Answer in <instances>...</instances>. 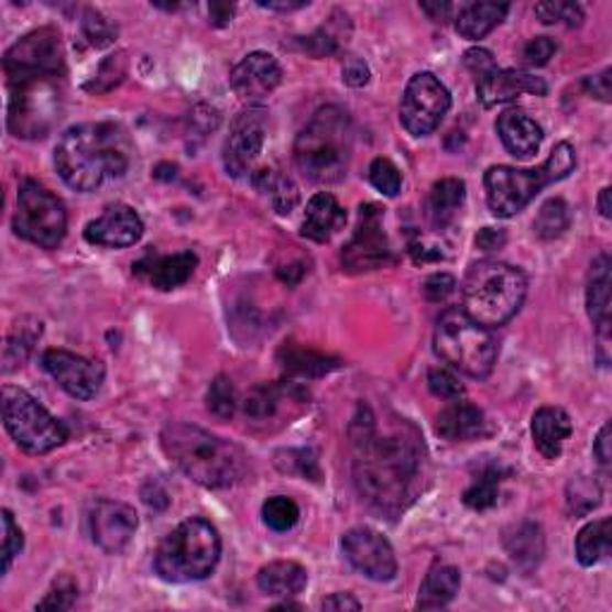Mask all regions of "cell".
I'll list each match as a JSON object with an SVG mask.
<instances>
[{
  "mask_svg": "<svg viewBox=\"0 0 612 612\" xmlns=\"http://www.w3.org/2000/svg\"><path fill=\"white\" fill-rule=\"evenodd\" d=\"M354 483L371 507L385 514L405 512L426 477L424 438L407 419L381 430L369 407H359L352 428Z\"/></svg>",
  "mask_w": 612,
  "mask_h": 612,
  "instance_id": "1",
  "label": "cell"
},
{
  "mask_svg": "<svg viewBox=\"0 0 612 612\" xmlns=\"http://www.w3.org/2000/svg\"><path fill=\"white\" fill-rule=\"evenodd\" d=\"M132 142L116 122H85L69 128L55 146V171L67 187L94 192L130 171Z\"/></svg>",
  "mask_w": 612,
  "mask_h": 612,
  "instance_id": "2",
  "label": "cell"
},
{
  "mask_svg": "<svg viewBox=\"0 0 612 612\" xmlns=\"http://www.w3.org/2000/svg\"><path fill=\"white\" fill-rule=\"evenodd\" d=\"M161 448L183 474L204 489H230L247 471V455L240 445L192 424L165 426Z\"/></svg>",
  "mask_w": 612,
  "mask_h": 612,
  "instance_id": "3",
  "label": "cell"
},
{
  "mask_svg": "<svg viewBox=\"0 0 612 612\" xmlns=\"http://www.w3.org/2000/svg\"><path fill=\"white\" fill-rule=\"evenodd\" d=\"M354 146L352 120L338 106H324L304 124L295 142L299 173L316 185H336L347 175Z\"/></svg>",
  "mask_w": 612,
  "mask_h": 612,
  "instance_id": "4",
  "label": "cell"
},
{
  "mask_svg": "<svg viewBox=\"0 0 612 612\" xmlns=\"http://www.w3.org/2000/svg\"><path fill=\"white\" fill-rule=\"evenodd\" d=\"M526 287L520 269L503 261H479L465 277L462 312L483 328H500L520 314Z\"/></svg>",
  "mask_w": 612,
  "mask_h": 612,
  "instance_id": "5",
  "label": "cell"
},
{
  "mask_svg": "<svg viewBox=\"0 0 612 612\" xmlns=\"http://www.w3.org/2000/svg\"><path fill=\"white\" fill-rule=\"evenodd\" d=\"M577 156L569 142H560L550 151L544 165L534 171L512 168V165H493L483 175L485 201H489L491 214L498 218H512L522 214L524 208L536 199L538 192L548 185L560 183L575 171Z\"/></svg>",
  "mask_w": 612,
  "mask_h": 612,
  "instance_id": "6",
  "label": "cell"
},
{
  "mask_svg": "<svg viewBox=\"0 0 612 612\" xmlns=\"http://www.w3.org/2000/svg\"><path fill=\"white\" fill-rule=\"evenodd\" d=\"M220 548L218 528L201 517H192L163 538L153 565L161 579L171 583L201 581L214 575Z\"/></svg>",
  "mask_w": 612,
  "mask_h": 612,
  "instance_id": "7",
  "label": "cell"
},
{
  "mask_svg": "<svg viewBox=\"0 0 612 612\" xmlns=\"http://www.w3.org/2000/svg\"><path fill=\"white\" fill-rule=\"evenodd\" d=\"M434 350L445 364L471 379H489L498 361V340L493 332L471 321L462 309H448L438 318Z\"/></svg>",
  "mask_w": 612,
  "mask_h": 612,
  "instance_id": "8",
  "label": "cell"
},
{
  "mask_svg": "<svg viewBox=\"0 0 612 612\" xmlns=\"http://www.w3.org/2000/svg\"><path fill=\"white\" fill-rule=\"evenodd\" d=\"M63 113L58 77H34L10 85L8 128L20 139H44Z\"/></svg>",
  "mask_w": 612,
  "mask_h": 612,
  "instance_id": "9",
  "label": "cell"
},
{
  "mask_svg": "<svg viewBox=\"0 0 612 612\" xmlns=\"http://www.w3.org/2000/svg\"><path fill=\"white\" fill-rule=\"evenodd\" d=\"M3 422L12 440L30 455H46L67 440L65 424L15 385L3 387Z\"/></svg>",
  "mask_w": 612,
  "mask_h": 612,
  "instance_id": "10",
  "label": "cell"
},
{
  "mask_svg": "<svg viewBox=\"0 0 612 612\" xmlns=\"http://www.w3.org/2000/svg\"><path fill=\"white\" fill-rule=\"evenodd\" d=\"M12 228L22 240L41 249H58L67 232V211L53 192L34 179H24L18 192V211Z\"/></svg>",
  "mask_w": 612,
  "mask_h": 612,
  "instance_id": "11",
  "label": "cell"
},
{
  "mask_svg": "<svg viewBox=\"0 0 612 612\" xmlns=\"http://www.w3.org/2000/svg\"><path fill=\"white\" fill-rule=\"evenodd\" d=\"M3 69L10 85L34 77H63L65 75V51L61 32L44 26L22 36L12 44L3 58Z\"/></svg>",
  "mask_w": 612,
  "mask_h": 612,
  "instance_id": "12",
  "label": "cell"
},
{
  "mask_svg": "<svg viewBox=\"0 0 612 612\" xmlns=\"http://www.w3.org/2000/svg\"><path fill=\"white\" fill-rule=\"evenodd\" d=\"M452 106L450 91L434 73H419L409 79L402 96L400 122L412 136H426L434 132Z\"/></svg>",
  "mask_w": 612,
  "mask_h": 612,
  "instance_id": "13",
  "label": "cell"
},
{
  "mask_svg": "<svg viewBox=\"0 0 612 612\" xmlns=\"http://www.w3.org/2000/svg\"><path fill=\"white\" fill-rule=\"evenodd\" d=\"M383 216L385 211L379 204L361 206L359 226L340 256L347 273L375 271L395 261L391 242H387V234L383 232Z\"/></svg>",
  "mask_w": 612,
  "mask_h": 612,
  "instance_id": "14",
  "label": "cell"
},
{
  "mask_svg": "<svg viewBox=\"0 0 612 612\" xmlns=\"http://www.w3.org/2000/svg\"><path fill=\"white\" fill-rule=\"evenodd\" d=\"M342 555L359 575L371 581H391L397 575V560L391 540L375 528H350L342 536Z\"/></svg>",
  "mask_w": 612,
  "mask_h": 612,
  "instance_id": "15",
  "label": "cell"
},
{
  "mask_svg": "<svg viewBox=\"0 0 612 612\" xmlns=\"http://www.w3.org/2000/svg\"><path fill=\"white\" fill-rule=\"evenodd\" d=\"M309 393L292 381L261 383L249 391L244 400V419L254 428H269L271 424H283L292 419L302 405H306Z\"/></svg>",
  "mask_w": 612,
  "mask_h": 612,
  "instance_id": "16",
  "label": "cell"
},
{
  "mask_svg": "<svg viewBox=\"0 0 612 612\" xmlns=\"http://www.w3.org/2000/svg\"><path fill=\"white\" fill-rule=\"evenodd\" d=\"M41 364L67 395L77 400H91L99 395L106 379L101 361L79 357L69 350H46L41 357Z\"/></svg>",
  "mask_w": 612,
  "mask_h": 612,
  "instance_id": "17",
  "label": "cell"
},
{
  "mask_svg": "<svg viewBox=\"0 0 612 612\" xmlns=\"http://www.w3.org/2000/svg\"><path fill=\"white\" fill-rule=\"evenodd\" d=\"M263 142H266V122L263 110L249 108L232 120L230 136L222 146V163L232 177H244L252 173L256 159L261 156Z\"/></svg>",
  "mask_w": 612,
  "mask_h": 612,
  "instance_id": "18",
  "label": "cell"
},
{
  "mask_svg": "<svg viewBox=\"0 0 612 612\" xmlns=\"http://www.w3.org/2000/svg\"><path fill=\"white\" fill-rule=\"evenodd\" d=\"M89 532L103 553L120 555L136 532V512L118 500H99L89 512Z\"/></svg>",
  "mask_w": 612,
  "mask_h": 612,
  "instance_id": "19",
  "label": "cell"
},
{
  "mask_svg": "<svg viewBox=\"0 0 612 612\" xmlns=\"http://www.w3.org/2000/svg\"><path fill=\"white\" fill-rule=\"evenodd\" d=\"M283 81V69L271 53L254 51L232 67L230 87L244 103H261Z\"/></svg>",
  "mask_w": 612,
  "mask_h": 612,
  "instance_id": "20",
  "label": "cell"
},
{
  "mask_svg": "<svg viewBox=\"0 0 612 612\" xmlns=\"http://www.w3.org/2000/svg\"><path fill=\"white\" fill-rule=\"evenodd\" d=\"M142 234H144V222L128 204L106 206V211L85 228V240L89 244L106 247V249L132 247L142 240Z\"/></svg>",
  "mask_w": 612,
  "mask_h": 612,
  "instance_id": "21",
  "label": "cell"
},
{
  "mask_svg": "<svg viewBox=\"0 0 612 612\" xmlns=\"http://www.w3.org/2000/svg\"><path fill=\"white\" fill-rule=\"evenodd\" d=\"M477 94H479V101L485 108H493L498 103H507L512 99H520V96H524V94L546 96L548 87L540 77L520 73V69H498L495 67L493 73L477 79Z\"/></svg>",
  "mask_w": 612,
  "mask_h": 612,
  "instance_id": "22",
  "label": "cell"
},
{
  "mask_svg": "<svg viewBox=\"0 0 612 612\" xmlns=\"http://www.w3.org/2000/svg\"><path fill=\"white\" fill-rule=\"evenodd\" d=\"M199 266V256L194 252H177L168 256H146L139 263H134V273L139 277L156 287L161 292L177 289L179 285H185L189 277L194 275Z\"/></svg>",
  "mask_w": 612,
  "mask_h": 612,
  "instance_id": "23",
  "label": "cell"
},
{
  "mask_svg": "<svg viewBox=\"0 0 612 612\" xmlns=\"http://www.w3.org/2000/svg\"><path fill=\"white\" fill-rule=\"evenodd\" d=\"M436 434L445 440L467 442L489 434V426H485V416L479 407L462 400H450V405L436 416Z\"/></svg>",
  "mask_w": 612,
  "mask_h": 612,
  "instance_id": "24",
  "label": "cell"
},
{
  "mask_svg": "<svg viewBox=\"0 0 612 612\" xmlns=\"http://www.w3.org/2000/svg\"><path fill=\"white\" fill-rule=\"evenodd\" d=\"M495 130L500 134V142L505 144V149L514 159L534 156L540 149V142H544L540 124L534 118H528L524 110H505V113L498 118Z\"/></svg>",
  "mask_w": 612,
  "mask_h": 612,
  "instance_id": "25",
  "label": "cell"
},
{
  "mask_svg": "<svg viewBox=\"0 0 612 612\" xmlns=\"http://www.w3.org/2000/svg\"><path fill=\"white\" fill-rule=\"evenodd\" d=\"M347 214L338 199L328 192L316 194L306 204V214L302 222V238L314 242H330L345 228Z\"/></svg>",
  "mask_w": 612,
  "mask_h": 612,
  "instance_id": "26",
  "label": "cell"
},
{
  "mask_svg": "<svg viewBox=\"0 0 612 612\" xmlns=\"http://www.w3.org/2000/svg\"><path fill=\"white\" fill-rule=\"evenodd\" d=\"M610 269H612L610 254L603 252L601 256L593 259L589 271V283H587V312L603 345L610 338V285H612Z\"/></svg>",
  "mask_w": 612,
  "mask_h": 612,
  "instance_id": "27",
  "label": "cell"
},
{
  "mask_svg": "<svg viewBox=\"0 0 612 612\" xmlns=\"http://www.w3.org/2000/svg\"><path fill=\"white\" fill-rule=\"evenodd\" d=\"M275 359L285 373L297 375V379H321V375H328L342 367L340 357L318 352L314 347H304L297 342H285L277 350Z\"/></svg>",
  "mask_w": 612,
  "mask_h": 612,
  "instance_id": "28",
  "label": "cell"
},
{
  "mask_svg": "<svg viewBox=\"0 0 612 612\" xmlns=\"http://www.w3.org/2000/svg\"><path fill=\"white\" fill-rule=\"evenodd\" d=\"M532 436L536 450L546 459H558L562 455L565 440L572 436V422L560 407H540L532 419Z\"/></svg>",
  "mask_w": 612,
  "mask_h": 612,
  "instance_id": "29",
  "label": "cell"
},
{
  "mask_svg": "<svg viewBox=\"0 0 612 612\" xmlns=\"http://www.w3.org/2000/svg\"><path fill=\"white\" fill-rule=\"evenodd\" d=\"M459 583H462V577H459L457 567H452L448 562H436L428 569L426 579L422 581L416 608L438 610V608L450 605L459 591Z\"/></svg>",
  "mask_w": 612,
  "mask_h": 612,
  "instance_id": "30",
  "label": "cell"
},
{
  "mask_svg": "<svg viewBox=\"0 0 612 612\" xmlns=\"http://www.w3.org/2000/svg\"><path fill=\"white\" fill-rule=\"evenodd\" d=\"M467 199V185L459 177H445L430 187L426 201V216L434 228L445 230L455 220L457 211Z\"/></svg>",
  "mask_w": 612,
  "mask_h": 612,
  "instance_id": "31",
  "label": "cell"
},
{
  "mask_svg": "<svg viewBox=\"0 0 612 612\" xmlns=\"http://www.w3.org/2000/svg\"><path fill=\"white\" fill-rule=\"evenodd\" d=\"M306 569L299 562L292 560H275L263 565L256 575V583L263 593L277 595V598H289L297 595L306 589Z\"/></svg>",
  "mask_w": 612,
  "mask_h": 612,
  "instance_id": "32",
  "label": "cell"
},
{
  "mask_svg": "<svg viewBox=\"0 0 612 612\" xmlns=\"http://www.w3.org/2000/svg\"><path fill=\"white\" fill-rule=\"evenodd\" d=\"M505 548L517 567H522L524 572H532L546 553L544 532L534 522H522L505 534Z\"/></svg>",
  "mask_w": 612,
  "mask_h": 612,
  "instance_id": "33",
  "label": "cell"
},
{
  "mask_svg": "<svg viewBox=\"0 0 612 612\" xmlns=\"http://www.w3.org/2000/svg\"><path fill=\"white\" fill-rule=\"evenodd\" d=\"M510 6L505 3H467L457 12V32L465 39L479 41L485 34H491L495 26L505 20Z\"/></svg>",
  "mask_w": 612,
  "mask_h": 612,
  "instance_id": "34",
  "label": "cell"
},
{
  "mask_svg": "<svg viewBox=\"0 0 612 612\" xmlns=\"http://www.w3.org/2000/svg\"><path fill=\"white\" fill-rule=\"evenodd\" d=\"M612 550V522L610 517L587 524L577 536V560L583 567H593L605 560Z\"/></svg>",
  "mask_w": 612,
  "mask_h": 612,
  "instance_id": "35",
  "label": "cell"
},
{
  "mask_svg": "<svg viewBox=\"0 0 612 612\" xmlns=\"http://www.w3.org/2000/svg\"><path fill=\"white\" fill-rule=\"evenodd\" d=\"M350 18L342 15V12H332V18L328 24H324L321 30L314 32L312 36L299 39V46L314 55V58H326V55H336L342 44H347V36H350Z\"/></svg>",
  "mask_w": 612,
  "mask_h": 612,
  "instance_id": "36",
  "label": "cell"
},
{
  "mask_svg": "<svg viewBox=\"0 0 612 612\" xmlns=\"http://www.w3.org/2000/svg\"><path fill=\"white\" fill-rule=\"evenodd\" d=\"M254 179V187L263 194H269L273 208L281 216H287L295 211V206L299 204V189L297 185L292 183L289 177L275 173L271 168H261L252 175Z\"/></svg>",
  "mask_w": 612,
  "mask_h": 612,
  "instance_id": "37",
  "label": "cell"
},
{
  "mask_svg": "<svg viewBox=\"0 0 612 612\" xmlns=\"http://www.w3.org/2000/svg\"><path fill=\"white\" fill-rule=\"evenodd\" d=\"M41 330L44 328H41V321H36V318L32 316L20 318L6 342V352H3L6 371H12L24 364L26 357H30L34 350V342L41 338Z\"/></svg>",
  "mask_w": 612,
  "mask_h": 612,
  "instance_id": "38",
  "label": "cell"
},
{
  "mask_svg": "<svg viewBox=\"0 0 612 612\" xmlns=\"http://www.w3.org/2000/svg\"><path fill=\"white\" fill-rule=\"evenodd\" d=\"M505 474L507 471L500 465H485L483 469H479V474L474 477V481H471V485L462 495L465 505L477 512L493 507L498 503L500 481H503Z\"/></svg>",
  "mask_w": 612,
  "mask_h": 612,
  "instance_id": "39",
  "label": "cell"
},
{
  "mask_svg": "<svg viewBox=\"0 0 612 612\" xmlns=\"http://www.w3.org/2000/svg\"><path fill=\"white\" fill-rule=\"evenodd\" d=\"M601 498L603 491L595 479L577 477L567 483V510L569 514H575V517H583V514L593 512L601 505Z\"/></svg>",
  "mask_w": 612,
  "mask_h": 612,
  "instance_id": "40",
  "label": "cell"
},
{
  "mask_svg": "<svg viewBox=\"0 0 612 612\" xmlns=\"http://www.w3.org/2000/svg\"><path fill=\"white\" fill-rule=\"evenodd\" d=\"M569 206L562 199H550L544 206L534 220V232L538 234L540 240H555L565 234V230L569 228Z\"/></svg>",
  "mask_w": 612,
  "mask_h": 612,
  "instance_id": "41",
  "label": "cell"
},
{
  "mask_svg": "<svg viewBox=\"0 0 612 612\" xmlns=\"http://www.w3.org/2000/svg\"><path fill=\"white\" fill-rule=\"evenodd\" d=\"M261 517H263V524H266L269 528H273V532H277V534H283V532H289V528L299 522V507L295 500L287 495H273L266 500V503H263Z\"/></svg>",
  "mask_w": 612,
  "mask_h": 612,
  "instance_id": "42",
  "label": "cell"
},
{
  "mask_svg": "<svg viewBox=\"0 0 612 612\" xmlns=\"http://www.w3.org/2000/svg\"><path fill=\"white\" fill-rule=\"evenodd\" d=\"M124 75H128V53L118 51L116 55H108V58L99 65L94 79L87 85V91L106 94L110 89H116L124 79Z\"/></svg>",
  "mask_w": 612,
  "mask_h": 612,
  "instance_id": "43",
  "label": "cell"
},
{
  "mask_svg": "<svg viewBox=\"0 0 612 612\" xmlns=\"http://www.w3.org/2000/svg\"><path fill=\"white\" fill-rule=\"evenodd\" d=\"M206 407L216 416V419H222V422L232 419L234 412H238V395H234V387L226 375H218V379L208 385Z\"/></svg>",
  "mask_w": 612,
  "mask_h": 612,
  "instance_id": "44",
  "label": "cell"
},
{
  "mask_svg": "<svg viewBox=\"0 0 612 612\" xmlns=\"http://www.w3.org/2000/svg\"><path fill=\"white\" fill-rule=\"evenodd\" d=\"M275 465L285 474L306 477L312 481L321 479V469H318V459L312 450H283L275 455Z\"/></svg>",
  "mask_w": 612,
  "mask_h": 612,
  "instance_id": "45",
  "label": "cell"
},
{
  "mask_svg": "<svg viewBox=\"0 0 612 612\" xmlns=\"http://www.w3.org/2000/svg\"><path fill=\"white\" fill-rule=\"evenodd\" d=\"M81 34H85V39L89 41V46L103 48L108 44H113L118 30L101 15L99 10H87L85 18H81Z\"/></svg>",
  "mask_w": 612,
  "mask_h": 612,
  "instance_id": "46",
  "label": "cell"
},
{
  "mask_svg": "<svg viewBox=\"0 0 612 612\" xmlns=\"http://www.w3.org/2000/svg\"><path fill=\"white\" fill-rule=\"evenodd\" d=\"M371 185L385 197H397L402 187V175L391 159H375L369 168Z\"/></svg>",
  "mask_w": 612,
  "mask_h": 612,
  "instance_id": "47",
  "label": "cell"
},
{
  "mask_svg": "<svg viewBox=\"0 0 612 612\" xmlns=\"http://www.w3.org/2000/svg\"><path fill=\"white\" fill-rule=\"evenodd\" d=\"M536 15L544 24H560L579 26L583 22V8L577 3H560V0H550V3H538Z\"/></svg>",
  "mask_w": 612,
  "mask_h": 612,
  "instance_id": "48",
  "label": "cell"
},
{
  "mask_svg": "<svg viewBox=\"0 0 612 612\" xmlns=\"http://www.w3.org/2000/svg\"><path fill=\"white\" fill-rule=\"evenodd\" d=\"M77 583L73 577H61L53 581L51 591L41 603H36V610H69L77 601Z\"/></svg>",
  "mask_w": 612,
  "mask_h": 612,
  "instance_id": "49",
  "label": "cell"
},
{
  "mask_svg": "<svg viewBox=\"0 0 612 612\" xmlns=\"http://www.w3.org/2000/svg\"><path fill=\"white\" fill-rule=\"evenodd\" d=\"M428 391L440 400H459L465 395V385L459 383L457 375L448 369H430L428 371Z\"/></svg>",
  "mask_w": 612,
  "mask_h": 612,
  "instance_id": "50",
  "label": "cell"
},
{
  "mask_svg": "<svg viewBox=\"0 0 612 612\" xmlns=\"http://www.w3.org/2000/svg\"><path fill=\"white\" fill-rule=\"evenodd\" d=\"M22 546H24L22 528L18 526L15 517H12V512L3 510V572H8L12 567V560L18 558Z\"/></svg>",
  "mask_w": 612,
  "mask_h": 612,
  "instance_id": "51",
  "label": "cell"
},
{
  "mask_svg": "<svg viewBox=\"0 0 612 612\" xmlns=\"http://www.w3.org/2000/svg\"><path fill=\"white\" fill-rule=\"evenodd\" d=\"M558 53V44L550 36H536L522 51V61L528 67H544Z\"/></svg>",
  "mask_w": 612,
  "mask_h": 612,
  "instance_id": "52",
  "label": "cell"
},
{
  "mask_svg": "<svg viewBox=\"0 0 612 612\" xmlns=\"http://www.w3.org/2000/svg\"><path fill=\"white\" fill-rule=\"evenodd\" d=\"M455 287H457V281H455L452 275L436 273V275L426 277V283H424L422 289H424V297L428 302H445V299L452 295Z\"/></svg>",
  "mask_w": 612,
  "mask_h": 612,
  "instance_id": "53",
  "label": "cell"
},
{
  "mask_svg": "<svg viewBox=\"0 0 612 612\" xmlns=\"http://www.w3.org/2000/svg\"><path fill=\"white\" fill-rule=\"evenodd\" d=\"M465 65L477 79H481L483 75H489L495 69L493 55H491V51H485V48H469L465 53Z\"/></svg>",
  "mask_w": 612,
  "mask_h": 612,
  "instance_id": "54",
  "label": "cell"
},
{
  "mask_svg": "<svg viewBox=\"0 0 612 612\" xmlns=\"http://www.w3.org/2000/svg\"><path fill=\"white\" fill-rule=\"evenodd\" d=\"M371 79V69L367 65V61L361 58H347L342 65V81L345 85H350L354 89L359 87H367Z\"/></svg>",
  "mask_w": 612,
  "mask_h": 612,
  "instance_id": "55",
  "label": "cell"
},
{
  "mask_svg": "<svg viewBox=\"0 0 612 612\" xmlns=\"http://www.w3.org/2000/svg\"><path fill=\"white\" fill-rule=\"evenodd\" d=\"M583 89H587L593 99L610 103V69H603L601 75L583 79Z\"/></svg>",
  "mask_w": 612,
  "mask_h": 612,
  "instance_id": "56",
  "label": "cell"
},
{
  "mask_svg": "<svg viewBox=\"0 0 612 612\" xmlns=\"http://www.w3.org/2000/svg\"><path fill=\"white\" fill-rule=\"evenodd\" d=\"M507 242V232L500 228H483L477 234V247L483 252H495V249H503Z\"/></svg>",
  "mask_w": 612,
  "mask_h": 612,
  "instance_id": "57",
  "label": "cell"
},
{
  "mask_svg": "<svg viewBox=\"0 0 612 612\" xmlns=\"http://www.w3.org/2000/svg\"><path fill=\"white\" fill-rule=\"evenodd\" d=\"M610 424H603V428L598 430V438L593 442V455L598 459V465L603 469L610 467V459H612V450H610Z\"/></svg>",
  "mask_w": 612,
  "mask_h": 612,
  "instance_id": "58",
  "label": "cell"
},
{
  "mask_svg": "<svg viewBox=\"0 0 612 612\" xmlns=\"http://www.w3.org/2000/svg\"><path fill=\"white\" fill-rule=\"evenodd\" d=\"M324 610H361V603L352 593H332L321 603Z\"/></svg>",
  "mask_w": 612,
  "mask_h": 612,
  "instance_id": "59",
  "label": "cell"
},
{
  "mask_svg": "<svg viewBox=\"0 0 612 612\" xmlns=\"http://www.w3.org/2000/svg\"><path fill=\"white\" fill-rule=\"evenodd\" d=\"M208 15L216 26H226L234 18V6L232 3H211L208 8Z\"/></svg>",
  "mask_w": 612,
  "mask_h": 612,
  "instance_id": "60",
  "label": "cell"
},
{
  "mask_svg": "<svg viewBox=\"0 0 612 612\" xmlns=\"http://www.w3.org/2000/svg\"><path fill=\"white\" fill-rule=\"evenodd\" d=\"M422 10L426 12L430 20L440 22V24L448 22L450 15H452V6L450 3H422Z\"/></svg>",
  "mask_w": 612,
  "mask_h": 612,
  "instance_id": "61",
  "label": "cell"
},
{
  "mask_svg": "<svg viewBox=\"0 0 612 612\" xmlns=\"http://www.w3.org/2000/svg\"><path fill=\"white\" fill-rule=\"evenodd\" d=\"M259 6L261 8H269V10H277V12H292V10H302L309 6V0H295V3H285V0H281V3H275V0H259Z\"/></svg>",
  "mask_w": 612,
  "mask_h": 612,
  "instance_id": "62",
  "label": "cell"
},
{
  "mask_svg": "<svg viewBox=\"0 0 612 612\" xmlns=\"http://www.w3.org/2000/svg\"><path fill=\"white\" fill-rule=\"evenodd\" d=\"M610 197H612V189H610V187H605V189L601 192V197H598V211H601L603 218H610V211H612Z\"/></svg>",
  "mask_w": 612,
  "mask_h": 612,
  "instance_id": "63",
  "label": "cell"
}]
</instances>
